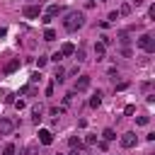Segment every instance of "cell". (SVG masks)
Masks as SVG:
<instances>
[{"label": "cell", "instance_id": "cell-1", "mask_svg": "<svg viewBox=\"0 0 155 155\" xmlns=\"http://www.w3.org/2000/svg\"><path fill=\"white\" fill-rule=\"evenodd\" d=\"M82 24H85V15L78 12V10H70V12L65 15V19H63V29H65V31H78Z\"/></svg>", "mask_w": 155, "mask_h": 155}, {"label": "cell", "instance_id": "cell-2", "mask_svg": "<svg viewBox=\"0 0 155 155\" xmlns=\"http://www.w3.org/2000/svg\"><path fill=\"white\" fill-rule=\"evenodd\" d=\"M138 46H140L145 53H153V51H155V41H153L150 34H140V36H138Z\"/></svg>", "mask_w": 155, "mask_h": 155}, {"label": "cell", "instance_id": "cell-3", "mask_svg": "<svg viewBox=\"0 0 155 155\" xmlns=\"http://www.w3.org/2000/svg\"><path fill=\"white\" fill-rule=\"evenodd\" d=\"M90 75H80L78 80H75V87H73V92H85V90H90Z\"/></svg>", "mask_w": 155, "mask_h": 155}, {"label": "cell", "instance_id": "cell-4", "mask_svg": "<svg viewBox=\"0 0 155 155\" xmlns=\"http://www.w3.org/2000/svg\"><path fill=\"white\" fill-rule=\"evenodd\" d=\"M22 15H24L27 19H34V17H39V15H41V7H39V5H24Z\"/></svg>", "mask_w": 155, "mask_h": 155}, {"label": "cell", "instance_id": "cell-5", "mask_svg": "<svg viewBox=\"0 0 155 155\" xmlns=\"http://www.w3.org/2000/svg\"><path fill=\"white\" fill-rule=\"evenodd\" d=\"M15 131V121L12 119H0V136H10Z\"/></svg>", "mask_w": 155, "mask_h": 155}, {"label": "cell", "instance_id": "cell-6", "mask_svg": "<svg viewBox=\"0 0 155 155\" xmlns=\"http://www.w3.org/2000/svg\"><path fill=\"white\" fill-rule=\"evenodd\" d=\"M39 143L41 145H51L53 143V133L48 128H39Z\"/></svg>", "mask_w": 155, "mask_h": 155}, {"label": "cell", "instance_id": "cell-7", "mask_svg": "<svg viewBox=\"0 0 155 155\" xmlns=\"http://www.w3.org/2000/svg\"><path fill=\"white\" fill-rule=\"evenodd\" d=\"M136 140H138V138H136V133H133V131H128V133H124V136H121V145H124V148H133V145H136Z\"/></svg>", "mask_w": 155, "mask_h": 155}, {"label": "cell", "instance_id": "cell-8", "mask_svg": "<svg viewBox=\"0 0 155 155\" xmlns=\"http://www.w3.org/2000/svg\"><path fill=\"white\" fill-rule=\"evenodd\" d=\"M61 12H63V7H61V5H48V10L44 12V17H46V19H53V17H56V15H61Z\"/></svg>", "mask_w": 155, "mask_h": 155}, {"label": "cell", "instance_id": "cell-9", "mask_svg": "<svg viewBox=\"0 0 155 155\" xmlns=\"http://www.w3.org/2000/svg\"><path fill=\"white\" fill-rule=\"evenodd\" d=\"M41 114H44V107H41V104H34V107H31V121L39 124V121H41Z\"/></svg>", "mask_w": 155, "mask_h": 155}, {"label": "cell", "instance_id": "cell-10", "mask_svg": "<svg viewBox=\"0 0 155 155\" xmlns=\"http://www.w3.org/2000/svg\"><path fill=\"white\" fill-rule=\"evenodd\" d=\"M19 65H22V61H19V58H12V61H10L7 65H5V75H10V73H15V70H17Z\"/></svg>", "mask_w": 155, "mask_h": 155}, {"label": "cell", "instance_id": "cell-11", "mask_svg": "<svg viewBox=\"0 0 155 155\" xmlns=\"http://www.w3.org/2000/svg\"><path fill=\"white\" fill-rule=\"evenodd\" d=\"M68 145H70L73 150H78V153H82V143H80V138H75V136H70V138H68Z\"/></svg>", "mask_w": 155, "mask_h": 155}, {"label": "cell", "instance_id": "cell-12", "mask_svg": "<svg viewBox=\"0 0 155 155\" xmlns=\"http://www.w3.org/2000/svg\"><path fill=\"white\" fill-rule=\"evenodd\" d=\"M73 51H75V46H73V44H63L58 53H61V56H73Z\"/></svg>", "mask_w": 155, "mask_h": 155}, {"label": "cell", "instance_id": "cell-13", "mask_svg": "<svg viewBox=\"0 0 155 155\" xmlns=\"http://www.w3.org/2000/svg\"><path fill=\"white\" fill-rule=\"evenodd\" d=\"M99 104H102V92H99V90H97V92H94V94H92V99H90V107H94V109H97V107H99Z\"/></svg>", "mask_w": 155, "mask_h": 155}, {"label": "cell", "instance_id": "cell-14", "mask_svg": "<svg viewBox=\"0 0 155 155\" xmlns=\"http://www.w3.org/2000/svg\"><path fill=\"white\" fill-rule=\"evenodd\" d=\"M102 138L109 143V140H114V138H116V131H114V128H104V131H102Z\"/></svg>", "mask_w": 155, "mask_h": 155}, {"label": "cell", "instance_id": "cell-15", "mask_svg": "<svg viewBox=\"0 0 155 155\" xmlns=\"http://www.w3.org/2000/svg\"><path fill=\"white\" fill-rule=\"evenodd\" d=\"M65 80V70L63 68H56V73H53V82H63Z\"/></svg>", "mask_w": 155, "mask_h": 155}, {"label": "cell", "instance_id": "cell-16", "mask_svg": "<svg viewBox=\"0 0 155 155\" xmlns=\"http://www.w3.org/2000/svg\"><path fill=\"white\" fill-rule=\"evenodd\" d=\"M104 48H107V46H104L102 41H99V44H94V53H97V61H99V58H104Z\"/></svg>", "mask_w": 155, "mask_h": 155}, {"label": "cell", "instance_id": "cell-17", "mask_svg": "<svg viewBox=\"0 0 155 155\" xmlns=\"http://www.w3.org/2000/svg\"><path fill=\"white\" fill-rule=\"evenodd\" d=\"M36 153H39V145H36V143H29V145L24 148V155H36Z\"/></svg>", "mask_w": 155, "mask_h": 155}, {"label": "cell", "instance_id": "cell-18", "mask_svg": "<svg viewBox=\"0 0 155 155\" xmlns=\"http://www.w3.org/2000/svg\"><path fill=\"white\" fill-rule=\"evenodd\" d=\"M17 153V148H15V143H7L5 148H2V155H15Z\"/></svg>", "mask_w": 155, "mask_h": 155}, {"label": "cell", "instance_id": "cell-19", "mask_svg": "<svg viewBox=\"0 0 155 155\" xmlns=\"http://www.w3.org/2000/svg\"><path fill=\"white\" fill-rule=\"evenodd\" d=\"M73 53H75V61H78V63H82V61H85V48H82V46H80L78 51H73Z\"/></svg>", "mask_w": 155, "mask_h": 155}, {"label": "cell", "instance_id": "cell-20", "mask_svg": "<svg viewBox=\"0 0 155 155\" xmlns=\"http://www.w3.org/2000/svg\"><path fill=\"white\" fill-rule=\"evenodd\" d=\"M53 39H56V31L53 29H46L44 31V41H53Z\"/></svg>", "mask_w": 155, "mask_h": 155}, {"label": "cell", "instance_id": "cell-21", "mask_svg": "<svg viewBox=\"0 0 155 155\" xmlns=\"http://www.w3.org/2000/svg\"><path fill=\"white\" fill-rule=\"evenodd\" d=\"M136 124H138V126H148V124H150V116H138Z\"/></svg>", "mask_w": 155, "mask_h": 155}, {"label": "cell", "instance_id": "cell-22", "mask_svg": "<svg viewBox=\"0 0 155 155\" xmlns=\"http://www.w3.org/2000/svg\"><path fill=\"white\" fill-rule=\"evenodd\" d=\"M39 80H41V75H39V73H31V78H29V85H36Z\"/></svg>", "mask_w": 155, "mask_h": 155}, {"label": "cell", "instance_id": "cell-23", "mask_svg": "<svg viewBox=\"0 0 155 155\" xmlns=\"http://www.w3.org/2000/svg\"><path fill=\"white\" fill-rule=\"evenodd\" d=\"M128 12H131V5H128V2H126V5H121V10H119V15H128Z\"/></svg>", "mask_w": 155, "mask_h": 155}, {"label": "cell", "instance_id": "cell-24", "mask_svg": "<svg viewBox=\"0 0 155 155\" xmlns=\"http://www.w3.org/2000/svg\"><path fill=\"white\" fill-rule=\"evenodd\" d=\"M46 61H48V58H44V56H39V58H36V65H39V68H44V65H46Z\"/></svg>", "mask_w": 155, "mask_h": 155}, {"label": "cell", "instance_id": "cell-25", "mask_svg": "<svg viewBox=\"0 0 155 155\" xmlns=\"http://www.w3.org/2000/svg\"><path fill=\"white\" fill-rule=\"evenodd\" d=\"M124 111H126V114H128V116H131V114H133V111H136V107H133V104H126V109H124Z\"/></svg>", "mask_w": 155, "mask_h": 155}, {"label": "cell", "instance_id": "cell-26", "mask_svg": "<svg viewBox=\"0 0 155 155\" xmlns=\"http://www.w3.org/2000/svg\"><path fill=\"white\" fill-rule=\"evenodd\" d=\"M85 143H87V145H92V143H97V136H87V138H85Z\"/></svg>", "mask_w": 155, "mask_h": 155}, {"label": "cell", "instance_id": "cell-27", "mask_svg": "<svg viewBox=\"0 0 155 155\" xmlns=\"http://www.w3.org/2000/svg\"><path fill=\"white\" fill-rule=\"evenodd\" d=\"M119 17H121V15H119V12H109V19H111V22H116V19H119Z\"/></svg>", "mask_w": 155, "mask_h": 155}, {"label": "cell", "instance_id": "cell-28", "mask_svg": "<svg viewBox=\"0 0 155 155\" xmlns=\"http://www.w3.org/2000/svg\"><path fill=\"white\" fill-rule=\"evenodd\" d=\"M133 5H136V7H138V5H143V0H133Z\"/></svg>", "mask_w": 155, "mask_h": 155}, {"label": "cell", "instance_id": "cell-29", "mask_svg": "<svg viewBox=\"0 0 155 155\" xmlns=\"http://www.w3.org/2000/svg\"><path fill=\"white\" fill-rule=\"evenodd\" d=\"M70 155H80V153H78V150H73V153H70Z\"/></svg>", "mask_w": 155, "mask_h": 155}, {"label": "cell", "instance_id": "cell-30", "mask_svg": "<svg viewBox=\"0 0 155 155\" xmlns=\"http://www.w3.org/2000/svg\"><path fill=\"white\" fill-rule=\"evenodd\" d=\"M34 2H41V0H34Z\"/></svg>", "mask_w": 155, "mask_h": 155}, {"label": "cell", "instance_id": "cell-31", "mask_svg": "<svg viewBox=\"0 0 155 155\" xmlns=\"http://www.w3.org/2000/svg\"><path fill=\"white\" fill-rule=\"evenodd\" d=\"M58 155H61V153H58Z\"/></svg>", "mask_w": 155, "mask_h": 155}]
</instances>
